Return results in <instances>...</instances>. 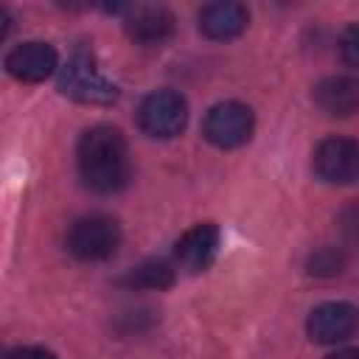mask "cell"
I'll return each instance as SVG.
<instances>
[{
	"label": "cell",
	"mask_w": 359,
	"mask_h": 359,
	"mask_svg": "<svg viewBox=\"0 0 359 359\" xmlns=\"http://www.w3.org/2000/svg\"><path fill=\"white\" fill-rule=\"evenodd\" d=\"M79 174L98 194H115L126 185L132 163L129 146L115 126H93L79 140Z\"/></svg>",
	"instance_id": "obj_1"
},
{
	"label": "cell",
	"mask_w": 359,
	"mask_h": 359,
	"mask_svg": "<svg viewBox=\"0 0 359 359\" xmlns=\"http://www.w3.org/2000/svg\"><path fill=\"white\" fill-rule=\"evenodd\" d=\"M59 90L79 104H112L118 98V87L104 79L95 62L87 53H73L65 67H59Z\"/></svg>",
	"instance_id": "obj_2"
},
{
	"label": "cell",
	"mask_w": 359,
	"mask_h": 359,
	"mask_svg": "<svg viewBox=\"0 0 359 359\" xmlns=\"http://www.w3.org/2000/svg\"><path fill=\"white\" fill-rule=\"evenodd\" d=\"M137 123L149 137H177L188 123V104L174 90H157L143 98Z\"/></svg>",
	"instance_id": "obj_3"
},
{
	"label": "cell",
	"mask_w": 359,
	"mask_h": 359,
	"mask_svg": "<svg viewBox=\"0 0 359 359\" xmlns=\"http://www.w3.org/2000/svg\"><path fill=\"white\" fill-rule=\"evenodd\" d=\"M121 244L118 222L109 216H84L67 233V250L81 261H104Z\"/></svg>",
	"instance_id": "obj_4"
},
{
	"label": "cell",
	"mask_w": 359,
	"mask_h": 359,
	"mask_svg": "<svg viewBox=\"0 0 359 359\" xmlns=\"http://www.w3.org/2000/svg\"><path fill=\"white\" fill-rule=\"evenodd\" d=\"M202 132L213 146L236 149L252 135V109L238 101H222L208 109Z\"/></svg>",
	"instance_id": "obj_5"
},
{
	"label": "cell",
	"mask_w": 359,
	"mask_h": 359,
	"mask_svg": "<svg viewBox=\"0 0 359 359\" xmlns=\"http://www.w3.org/2000/svg\"><path fill=\"white\" fill-rule=\"evenodd\" d=\"M314 174L331 185H348L359 180V143L348 137H328L314 149Z\"/></svg>",
	"instance_id": "obj_6"
},
{
	"label": "cell",
	"mask_w": 359,
	"mask_h": 359,
	"mask_svg": "<svg viewBox=\"0 0 359 359\" xmlns=\"http://www.w3.org/2000/svg\"><path fill=\"white\" fill-rule=\"evenodd\" d=\"M356 328H359V309L351 303H323L306 320L309 337L323 345L342 342V339L353 337Z\"/></svg>",
	"instance_id": "obj_7"
},
{
	"label": "cell",
	"mask_w": 359,
	"mask_h": 359,
	"mask_svg": "<svg viewBox=\"0 0 359 359\" xmlns=\"http://www.w3.org/2000/svg\"><path fill=\"white\" fill-rule=\"evenodd\" d=\"M216 252H219V227L210 222L185 230L174 244V255H177L180 266L188 272L208 269L213 264Z\"/></svg>",
	"instance_id": "obj_8"
},
{
	"label": "cell",
	"mask_w": 359,
	"mask_h": 359,
	"mask_svg": "<svg viewBox=\"0 0 359 359\" xmlns=\"http://www.w3.org/2000/svg\"><path fill=\"white\" fill-rule=\"evenodd\" d=\"M59 65L56 50L48 42H22L6 56V70L17 81H42L48 79Z\"/></svg>",
	"instance_id": "obj_9"
},
{
	"label": "cell",
	"mask_w": 359,
	"mask_h": 359,
	"mask_svg": "<svg viewBox=\"0 0 359 359\" xmlns=\"http://www.w3.org/2000/svg\"><path fill=\"white\" fill-rule=\"evenodd\" d=\"M126 34L140 45H160L174 34V17L163 6H137L126 14Z\"/></svg>",
	"instance_id": "obj_10"
},
{
	"label": "cell",
	"mask_w": 359,
	"mask_h": 359,
	"mask_svg": "<svg viewBox=\"0 0 359 359\" xmlns=\"http://www.w3.org/2000/svg\"><path fill=\"white\" fill-rule=\"evenodd\" d=\"M314 101L328 115H353L359 109V79L356 76H331L317 84Z\"/></svg>",
	"instance_id": "obj_11"
},
{
	"label": "cell",
	"mask_w": 359,
	"mask_h": 359,
	"mask_svg": "<svg viewBox=\"0 0 359 359\" xmlns=\"http://www.w3.org/2000/svg\"><path fill=\"white\" fill-rule=\"evenodd\" d=\"M247 20L241 3H208L199 11V31L210 39H233L247 28Z\"/></svg>",
	"instance_id": "obj_12"
},
{
	"label": "cell",
	"mask_w": 359,
	"mask_h": 359,
	"mask_svg": "<svg viewBox=\"0 0 359 359\" xmlns=\"http://www.w3.org/2000/svg\"><path fill=\"white\" fill-rule=\"evenodd\" d=\"M123 283L129 289H168L174 283V269L171 264L160 261V258H151V261H143L137 266H132L123 278Z\"/></svg>",
	"instance_id": "obj_13"
},
{
	"label": "cell",
	"mask_w": 359,
	"mask_h": 359,
	"mask_svg": "<svg viewBox=\"0 0 359 359\" xmlns=\"http://www.w3.org/2000/svg\"><path fill=\"white\" fill-rule=\"evenodd\" d=\"M339 269H342V255L337 250H331V247L314 252L311 261H309V272L311 275H337Z\"/></svg>",
	"instance_id": "obj_14"
},
{
	"label": "cell",
	"mask_w": 359,
	"mask_h": 359,
	"mask_svg": "<svg viewBox=\"0 0 359 359\" xmlns=\"http://www.w3.org/2000/svg\"><path fill=\"white\" fill-rule=\"evenodd\" d=\"M339 53H342L345 65L359 67V22L351 25V28H345V34L339 39Z\"/></svg>",
	"instance_id": "obj_15"
},
{
	"label": "cell",
	"mask_w": 359,
	"mask_h": 359,
	"mask_svg": "<svg viewBox=\"0 0 359 359\" xmlns=\"http://www.w3.org/2000/svg\"><path fill=\"white\" fill-rule=\"evenodd\" d=\"M6 359H56V356L50 351H45V348H17Z\"/></svg>",
	"instance_id": "obj_16"
},
{
	"label": "cell",
	"mask_w": 359,
	"mask_h": 359,
	"mask_svg": "<svg viewBox=\"0 0 359 359\" xmlns=\"http://www.w3.org/2000/svg\"><path fill=\"white\" fill-rule=\"evenodd\" d=\"M328 359H359V348H348V351H337Z\"/></svg>",
	"instance_id": "obj_17"
}]
</instances>
